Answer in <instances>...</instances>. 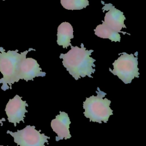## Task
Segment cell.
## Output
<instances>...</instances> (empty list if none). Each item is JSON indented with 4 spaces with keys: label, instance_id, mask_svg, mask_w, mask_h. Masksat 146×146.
<instances>
[{
    "label": "cell",
    "instance_id": "cell-5",
    "mask_svg": "<svg viewBox=\"0 0 146 146\" xmlns=\"http://www.w3.org/2000/svg\"><path fill=\"white\" fill-rule=\"evenodd\" d=\"M41 130H36L34 125H27L16 132L7 131V133L14 138V141L18 146H45L48 143L49 136L40 133Z\"/></svg>",
    "mask_w": 146,
    "mask_h": 146
},
{
    "label": "cell",
    "instance_id": "cell-13",
    "mask_svg": "<svg viewBox=\"0 0 146 146\" xmlns=\"http://www.w3.org/2000/svg\"><path fill=\"white\" fill-rule=\"evenodd\" d=\"M6 121V119L5 118H2V119H0V124H2V123L3 121Z\"/></svg>",
    "mask_w": 146,
    "mask_h": 146
},
{
    "label": "cell",
    "instance_id": "cell-11",
    "mask_svg": "<svg viewBox=\"0 0 146 146\" xmlns=\"http://www.w3.org/2000/svg\"><path fill=\"white\" fill-rule=\"evenodd\" d=\"M95 34L101 38L109 39L112 42H120V35L119 33L108 27L103 21L102 23L96 26L94 30Z\"/></svg>",
    "mask_w": 146,
    "mask_h": 146
},
{
    "label": "cell",
    "instance_id": "cell-15",
    "mask_svg": "<svg viewBox=\"0 0 146 146\" xmlns=\"http://www.w3.org/2000/svg\"><path fill=\"white\" fill-rule=\"evenodd\" d=\"M3 1H5V0H3Z\"/></svg>",
    "mask_w": 146,
    "mask_h": 146
},
{
    "label": "cell",
    "instance_id": "cell-3",
    "mask_svg": "<svg viewBox=\"0 0 146 146\" xmlns=\"http://www.w3.org/2000/svg\"><path fill=\"white\" fill-rule=\"evenodd\" d=\"M97 96L92 95L86 98L83 102V107L84 110V115L90 119V121L102 123H107L110 116L113 115V110L110 108L111 101L107 98H104L107 94L101 91L99 87L96 91Z\"/></svg>",
    "mask_w": 146,
    "mask_h": 146
},
{
    "label": "cell",
    "instance_id": "cell-12",
    "mask_svg": "<svg viewBox=\"0 0 146 146\" xmlns=\"http://www.w3.org/2000/svg\"><path fill=\"white\" fill-rule=\"evenodd\" d=\"M60 3L67 10H82L89 5V0H60Z\"/></svg>",
    "mask_w": 146,
    "mask_h": 146
},
{
    "label": "cell",
    "instance_id": "cell-10",
    "mask_svg": "<svg viewBox=\"0 0 146 146\" xmlns=\"http://www.w3.org/2000/svg\"><path fill=\"white\" fill-rule=\"evenodd\" d=\"M74 30L72 25L67 22L61 23L57 31V43L62 46L63 48H66L71 46V39L74 38Z\"/></svg>",
    "mask_w": 146,
    "mask_h": 146
},
{
    "label": "cell",
    "instance_id": "cell-4",
    "mask_svg": "<svg viewBox=\"0 0 146 146\" xmlns=\"http://www.w3.org/2000/svg\"><path fill=\"white\" fill-rule=\"evenodd\" d=\"M112 63L113 69L109 68L111 73L116 75L125 84L131 83L135 78H139L138 58L133 54L122 52Z\"/></svg>",
    "mask_w": 146,
    "mask_h": 146
},
{
    "label": "cell",
    "instance_id": "cell-9",
    "mask_svg": "<svg viewBox=\"0 0 146 146\" xmlns=\"http://www.w3.org/2000/svg\"><path fill=\"white\" fill-rule=\"evenodd\" d=\"M104 7L108 9V11L105 14L104 23L116 32L121 33V30L123 28H126L124 25L125 17L123 13L116 9L111 3L106 4Z\"/></svg>",
    "mask_w": 146,
    "mask_h": 146
},
{
    "label": "cell",
    "instance_id": "cell-16",
    "mask_svg": "<svg viewBox=\"0 0 146 146\" xmlns=\"http://www.w3.org/2000/svg\"><path fill=\"white\" fill-rule=\"evenodd\" d=\"M0 83H1V82H0Z\"/></svg>",
    "mask_w": 146,
    "mask_h": 146
},
{
    "label": "cell",
    "instance_id": "cell-7",
    "mask_svg": "<svg viewBox=\"0 0 146 146\" xmlns=\"http://www.w3.org/2000/svg\"><path fill=\"white\" fill-rule=\"evenodd\" d=\"M46 73L42 71L38 62L32 58L24 57L21 61L18 69V79L25 81L34 80L35 77H43Z\"/></svg>",
    "mask_w": 146,
    "mask_h": 146
},
{
    "label": "cell",
    "instance_id": "cell-8",
    "mask_svg": "<svg viewBox=\"0 0 146 146\" xmlns=\"http://www.w3.org/2000/svg\"><path fill=\"white\" fill-rule=\"evenodd\" d=\"M71 121L68 114L65 112L60 111L59 115L56 116L51 121V127L57 136L55 140L58 141L60 140H67L70 139L71 135L70 132L69 128Z\"/></svg>",
    "mask_w": 146,
    "mask_h": 146
},
{
    "label": "cell",
    "instance_id": "cell-2",
    "mask_svg": "<svg viewBox=\"0 0 146 146\" xmlns=\"http://www.w3.org/2000/svg\"><path fill=\"white\" fill-rule=\"evenodd\" d=\"M35 49L30 48L21 53H18V50H8L0 47V72L3 78L0 79V82L2 84L1 88L3 91L11 89V86L15 82H18L19 66L22 59L26 56L27 53Z\"/></svg>",
    "mask_w": 146,
    "mask_h": 146
},
{
    "label": "cell",
    "instance_id": "cell-1",
    "mask_svg": "<svg viewBox=\"0 0 146 146\" xmlns=\"http://www.w3.org/2000/svg\"><path fill=\"white\" fill-rule=\"evenodd\" d=\"M93 50H87L83 43L81 47L71 46V49L66 54H60L59 58L63 59V66L69 74L76 80L86 76L92 78L94 73L95 59L91 57Z\"/></svg>",
    "mask_w": 146,
    "mask_h": 146
},
{
    "label": "cell",
    "instance_id": "cell-6",
    "mask_svg": "<svg viewBox=\"0 0 146 146\" xmlns=\"http://www.w3.org/2000/svg\"><path fill=\"white\" fill-rule=\"evenodd\" d=\"M28 106L26 102L22 100V97L18 95L9 99L5 110L9 122L13 123L14 127L21 121L24 123L25 113L28 112L26 108Z\"/></svg>",
    "mask_w": 146,
    "mask_h": 146
},
{
    "label": "cell",
    "instance_id": "cell-14",
    "mask_svg": "<svg viewBox=\"0 0 146 146\" xmlns=\"http://www.w3.org/2000/svg\"><path fill=\"white\" fill-rule=\"evenodd\" d=\"M0 146H5V145H0ZM6 146H8V145H6Z\"/></svg>",
    "mask_w": 146,
    "mask_h": 146
}]
</instances>
